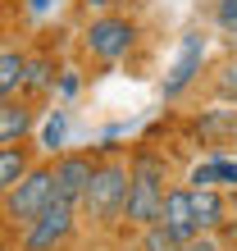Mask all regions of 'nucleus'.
<instances>
[{
    "label": "nucleus",
    "mask_w": 237,
    "mask_h": 251,
    "mask_svg": "<svg viewBox=\"0 0 237 251\" xmlns=\"http://www.w3.org/2000/svg\"><path fill=\"white\" fill-rule=\"evenodd\" d=\"M205 50H210V41H205V32H187L183 41H178V55H173V64L165 69V82H160V96H165V100H178V96H183L187 87L201 78V69H205Z\"/></svg>",
    "instance_id": "6"
},
{
    "label": "nucleus",
    "mask_w": 237,
    "mask_h": 251,
    "mask_svg": "<svg viewBox=\"0 0 237 251\" xmlns=\"http://www.w3.org/2000/svg\"><path fill=\"white\" fill-rule=\"evenodd\" d=\"M196 137L205 142V146H233L237 142V110H205V114H196Z\"/></svg>",
    "instance_id": "11"
},
{
    "label": "nucleus",
    "mask_w": 237,
    "mask_h": 251,
    "mask_svg": "<svg viewBox=\"0 0 237 251\" xmlns=\"http://www.w3.org/2000/svg\"><path fill=\"white\" fill-rule=\"evenodd\" d=\"M23 73H27V55L14 46H0V100L23 92Z\"/></svg>",
    "instance_id": "13"
},
{
    "label": "nucleus",
    "mask_w": 237,
    "mask_h": 251,
    "mask_svg": "<svg viewBox=\"0 0 237 251\" xmlns=\"http://www.w3.org/2000/svg\"><path fill=\"white\" fill-rule=\"evenodd\" d=\"M128 178H132V174H128V160L100 155L92 183H87L82 201H78V215L92 219V224H100V228L118 224V219H123V201H128Z\"/></svg>",
    "instance_id": "2"
},
{
    "label": "nucleus",
    "mask_w": 237,
    "mask_h": 251,
    "mask_svg": "<svg viewBox=\"0 0 237 251\" xmlns=\"http://www.w3.org/2000/svg\"><path fill=\"white\" fill-rule=\"evenodd\" d=\"M214 27L228 32V37H237V0H219L214 5Z\"/></svg>",
    "instance_id": "18"
},
{
    "label": "nucleus",
    "mask_w": 237,
    "mask_h": 251,
    "mask_svg": "<svg viewBox=\"0 0 237 251\" xmlns=\"http://www.w3.org/2000/svg\"><path fill=\"white\" fill-rule=\"evenodd\" d=\"M50 165H55V197L78 205L87 183H92V174H96V165H100V155H92V151H59Z\"/></svg>",
    "instance_id": "7"
},
{
    "label": "nucleus",
    "mask_w": 237,
    "mask_h": 251,
    "mask_svg": "<svg viewBox=\"0 0 237 251\" xmlns=\"http://www.w3.org/2000/svg\"><path fill=\"white\" fill-rule=\"evenodd\" d=\"M137 37H142V27L132 14H118V9H100L87 19L82 27V55L92 64H118V60H128L132 46H137Z\"/></svg>",
    "instance_id": "3"
},
{
    "label": "nucleus",
    "mask_w": 237,
    "mask_h": 251,
    "mask_svg": "<svg viewBox=\"0 0 237 251\" xmlns=\"http://www.w3.org/2000/svg\"><path fill=\"white\" fill-rule=\"evenodd\" d=\"M128 201H123V219L132 228H151L160 224V205H165V192L173 187L169 178V155L151 151V146H137L128 155Z\"/></svg>",
    "instance_id": "1"
},
{
    "label": "nucleus",
    "mask_w": 237,
    "mask_h": 251,
    "mask_svg": "<svg viewBox=\"0 0 237 251\" xmlns=\"http://www.w3.org/2000/svg\"><path fill=\"white\" fill-rule=\"evenodd\" d=\"M205 160H210V174H214V187H219V192L237 187V160H233V155H224V151H210Z\"/></svg>",
    "instance_id": "16"
},
{
    "label": "nucleus",
    "mask_w": 237,
    "mask_h": 251,
    "mask_svg": "<svg viewBox=\"0 0 237 251\" xmlns=\"http://www.w3.org/2000/svg\"><path fill=\"white\" fill-rule=\"evenodd\" d=\"M78 205H69V201H59L50 197V205L41 210L32 224L23 228V251H64L69 238L78 233Z\"/></svg>",
    "instance_id": "5"
},
{
    "label": "nucleus",
    "mask_w": 237,
    "mask_h": 251,
    "mask_svg": "<svg viewBox=\"0 0 237 251\" xmlns=\"http://www.w3.org/2000/svg\"><path fill=\"white\" fill-rule=\"evenodd\" d=\"M55 92V60L50 55H27V73H23V96H50Z\"/></svg>",
    "instance_id": "12"
},
{
    "label": "nucleus",
    "mask_w": 237,
    "mask_h": 251,
    "mask_svg": "<svg viewBox=\"0 0 237 251\" xmlns=\"http://www.w3.org/2000/svg\"><path fill=\"white\" fill-rule=\"evenodd\" d=\"M41 146H46L50 155H59V146H64V114H59V110H50L46 128H41Z\"/></svg>",
    "instance_id": "17"
},
{
    "label": "nucleus",
    "mask_w": 237,
    "mask_h": 251,
    "mask_svg": "<svg viewBox=\"0 0 237 251\" xmlns=\"http://www.w3.org/2000/svg\"><path fill=\"white\" fill-rule=\"evenodd\" d=\"M32 124H37V110H32V100H27V96L0 100V146H19V142H27Z\"/></svg>",
    "instance_id": "9"
},
{
    "label": "nucleus",
    "mask_w": 237,
    "mask_h": 251,
    "mask_svg": "<svg viewBox=\"0 0 237 251\" xmlns=\"http://www.w3.org/2000/svg\"><path fill=\"white\" fill-rule=\"evenodd\" d=\"M160 228H165L173 242H183V247L201 233V228H196V215H191V187H187V183H173V187L165 192V205H160Z\"/></svg>",
    "instance_id": "8"
},
{
    "label": "nucleus",
    "mask_w": 237,
    "mask_h": 251,
    "mask_svg": "<svg viewBox=\"0 0 237 251\" xmlns=\"http://www.w3.org/2000/svg\"><path fill=\"white\" fill-rule=\"evenodd\" d=\"M78 87H82V78H78V73H73V69H64V78H59V96H78Z\"/></svg>",
    "instance_id": "19"
},
{
    "label": "nucleus",
    "mask_w": 237,
    "mask_h": 251,
    "mask_svg": "<svg viewBox=\"0 0 237 251\" xmlns=\"http://www.w3.org/2000/svg\"><path fill=\"white\" fill-rule=\"evenodd\" d=\"M210 96L237 110V55H228V60L214 69V78H210Z\"/></svg>",
    "instance_id": "15"
},
{
    "label": "nucleus",
    "mask_w": 237,
    "mask_h": 251,
    "mask_svg": "<svg viewBox=\"0 0 237 251\" xmlns=\"http://www.w3.org/2000/svg\"><path fill=\"white\" fill-rule=\"evenodd\" d=\"M27 169H32V146H23V142L19 146H0V197H5Z\"/></svg>",
    "instance_id": "14"
},
{
    "label": "nucleus",
    "mask_w": 237,
    "mask_h": 251,
    "mask_svg": "<svg viewBox=\"0 0 237 251\" xmlns=\"http://www.w3.org/2000/svg\"><path fill=\"white\" fill-rule=\"evenodd\" d=\"M118 5H123V0H82V9H96V14L100 9H118Z\"/></svg>",
    "instance_id": "20"
},
{
    "label": "nucleus",
    "mask_w": 237,
    "mask_h": 251,
    "mask_svg": "<svg viewBox=\"0 0 237 251\" xmlns=\"http://www.w3.org/2000/svg\"><path fill=\"white\" fill-rule=\"evenodd\" d=\"M50 197H55V165L46 160V165H32L5 197H0V215H5L14 228H27L50 205Z\"/></svg>",
    "instance_id": "4"
},
{
    "label": "nucleus",
    "mask_w": 237,
    "mask_h": 251,
    "mask_svg": "<svg viewBox=\"0 0 237 251\" xmlns=\"http://www.w3.org/2000/svg\"><path fill=\"white\" fill-rule=\"evenodd\" d=\"M191 215H196V228L201 233H219L228 219V201L219 187H191Z\"/></svg>",
    "instance_id": "10"
}]
</instances>
